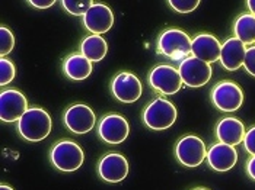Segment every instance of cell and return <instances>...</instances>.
I'll return each mask as SVG.
<instances>
[{"label":"cell","mask_w":255,"mask_h":190,"mask_svg":"<svg viewBox=\"0 0 255 190\" xmlns=\"http://www.w3.org/2000/svg\"><path fill=\"white\" fill-rule=\"evenodd\" d=\"M51 118L41 108H31L18 121V131L20 136L31 142L45 139L51 132Z\"/></svg>","instance_id":"6da1fadb"},{"label":"cell","mask_w":255,"mask_h":190,"mask_svg":"<svg viewBox=\"0 0 255 190\" xmlns=\"http://www.w3.org/2000/svg\"><path fill=\"white\" fill-rule=\"evenodd\" d=\"M159 51L174 61H184L193 54V39L181 29H166L157 41Z\"/></svg>","instance_id":"7a4b0ae2"},{"label":"cell","mask_w":255,"mask_h":190,"mask_svg":"<svg viewBox=\"0 0 255 190\" xmlns=\"http://www.w3.org/2000/svg\"><path fill=\"white\" fill-rule=\"evenodd\" d=\"M177 116V108L172 102L163 97H156L146 106L143 112V122L153 131H163L175 124Z\"/></svg>","instance_id":"3957f363"},{"label":"cell","mask_w":255,"mask_h":190,"mask_svg":"<svg viewBox=\"0 0 255 190\" xmlns=\"http://www.w3.org/2000/svg\"><path fill=\"white\" fill-rule=\"evenodd\" d=\"M53 166L60 171H75L83 164L85 155L79 144L73 141H60L50 152Z\"/></svg>","instance_id":"277c9868"},{"label":"cell","mask_w":255,"mask_h":190,"mask_svg":"<svg viewBox=\"0 0 255 190\" xmlns=\"http://www.w3.org/2000/svg\"><path fill=\"white\" fill-rule=\"evenodd\" d=\"M178 71L181 74L182 83L188 87H193V89L206 86L210 81L212 73H213L212 65L209 63L201 61L194 56L181 61Z\"/></svg>","instance_id":"5b68a950"},{"label":"cell","mask_w":255,"mask_h":190,"mask_svg":"<svg viewBox=\"0 0 255 190\" xmlns=\"http://www.w3.org/2000/svg\"><path fill=\"white\" fill-rule=\"evenodd\" d=\"M178 161L185 167H198L207 157L204 141L197 135H185L175 145Z\"/></svg>","instance_id":"8992f818"},{"label":"cell","mask_w":255,"mask_h":190,"mask_svg":"<svg viewBox=\"0 0 255 190\" xmlns=\"http://www.w3.org/2000/svg\"><path fill=\"white\" fill-rule=\"evenodd\" d=\"M212 102L222 112H235L244 103V92L234 81H220L212 90Z\"/></svg>","instance_id":"52a82bcc"},{"label":"cell","mask_w":255,"mask_h":190,"mask_svg":"<svg viewBox=\"0 0 255 190\" xmlns=\"http://www.w3.org/2000/svg\"><path fill=\"white\" fill-rule=\"evenodd\" d=\"M149 84L162 95H175L182 87V78L177 68L168 64L156 65L149 74Z\"/></svg>","instance_id":"ba28073f"},{"label":"cell","mask_w":255,"mask_h":190,"mask_svg":"<svg viewBox=\"0 0 255 190\" xmlns=\"http://www.w3.org/2000/svg\"><path fill=\"white\" fill-rule=\"evenodd\" d=\"M64 125L73 133L83 135L92 131L97 122V116L88 105H73L64 112Z\"/></svg>","instance_id":"9c48e42d"},{"label":"cell","mask_w":255,"mask_h":190,"mask_svg":"<svg viewBox=\"0 0 255 190\" xmlns=\"http://www.w3.org/2000/svg\"><path fill=\"white\" fill-rule=\"evenodd\" d=\"M130 127L124 116L117 114H110L101 119L98 125V135L107 144L117 145L126 141L128 136Z\"/></svg>","instance_id":"30bf717a"},{"label":"cell","mask_w":255,"mask_h":190,"mask_svg":"<svg viewBox=\"0 0 255 190\" xmlns=\"http://www.w3.org/2000/svg\"><path fill=\"white\" fill-rule=\"evenodd\" d=\"M28 111L26 97L16 89H6L0 95V118L3 122H16Z\"/></svg>","instance_id":"8fae6325"},{"label":"cell","mask_w":255,"mask_h":190,"mask_svg":"<svg viewBox=\"0 0 255 190\" xmlns=\"http://www.w3.org/2000/svg\"><path fill=\"white\" fill-rule=\"evenodd\" d=\"M111 89H113L114 97L123 103L136 102L137 99H140L141 92H143L140 80L134 74L127 73V71H123L114 77Z\"/></svg>","instance_id":"7c38bea8"},{"label":"cell","mask_w":255,"mask_h":190,"mask_svg":"<svg viewBox=\"0 0 255 190\" xmlns=\"http://www.w3.org/2000/svg\"><path fill=\"white\" fill-rule=\"evenodd\" d=\"M98 173L102 180L108 183H118L127 177L128 163L124 155L118 152H110L99 161Z\"/></svg>","instance_id":"4fadbf2b"},{"label":"cell","mask_w":255,"mask_h":190,"mask_svg":"<svg viewBox=\"0 0 255 190\" xmlns=\"http://www.w3.org/2000/svg\"><path fill=\"white\" fill-rule=\"evenodd\" d=\"M83 25L94 35L105 34L114 25V13L107 4L95 3L83 16Z\"/></svg>","instance_id":"5bb4252c"},{"label":"cell","mask_w":255,"mask_h":190,"mask_svg":"<svg viewBox=\"0 0 255 190\" xmlns=\"http://www.w3.org/2000/svg\"><path fill=\"white\" fill-rule=\"evenodd\" d=\"M207 164L216 171L231 170L238 161V152L235 147L226 145L223 142H217L210 147L207 151Z\"/></svg>","instance_id":"9a60e30c"},{"label":"cell","mask_w":255,"mask_h":190,"mask_svg":"<svg viewBox=\"0 0 255 190\" xmlns=\"http://www.w3.org/2000/svg\"><path fill=\"white\" fill-rule=\"evenodd\" d=\"M247 56V48L245 44L238 38L226 39L222 44V53H220V63L222 65L229 70V71H235L238 68H241L244 65Z\"/></svg>","instance_id":"2e32d148"},{"label":"cell","mask_w":255,"mask_h":190,"mask_svg":"<svg viewBox=\"0 0 255 190\" xmlns=\"http://www.w3.org/2000/svg\"><path fill=\"white\" fill-rule=\"evenodd\" d=\"M222 44L210 34H200L193 39V56L209 64L220 60Z\"/></svg>","instance_id":"e0dca14e"},{"label":"cell","mask_w":255,"mask_h":190,"mask_svg":"<svg viewBox=\"0 0 255 190\" xmlns=\"http://www.w3.org/2000/svg\"><path fill=\"white\" fill-rule=\"evenodd\" d=\"M245 127L244 124L236 119V118H223L216 128V136L219 138V142H223L226 145L235 147L241 144L245 138Z\"/></svg>","instance_id":"ac0fdd59"},{"label":"cell","mask_w":255,"mask_h":190,"mask_svg":"<svg viewBox=\"0 0 255 190\" xmlns=\"http://www.w3.org/2000/svg\"><path fill=\"white\" fill-rule=\"evenodd\" d=\"M63 70L66 76L72 80H85L92 73V63L82 54H72L66 58Z\"/></svg>","instance_id":"d6986e66"},{"label":"cell","mask_w":255,"mask_h":190,"mask_svg":"<svg viewBox=\"0 0 255 190\" xmlns=\"http://www.w3.org/2000/svg\"><path fill=\"white\" fill-rule=\"evenodd\" d=\"M108 45L101 35H89L80 44V54L86 57L91 63H98L107 56Z\"/></svg>","instance_id":"ffe728a7"},{"label":"cell","mask_w":255,"mask_h":190,"mask_svg":"<svg viewBox=\"0 0 255 190\" xmlns=\"http://www.w3.org/2000/svg\"><path fill=\"white\" fill-rule=\"evenodd\" d=\"M235 38L242 41L245 45L255 42V16L253 13H244L235 20L234 25Z\"/></svg>","instance_id":"44dd1931"},{"label":"cell","mask_w":255,"mask_h":190,"mask_svg":"<svg viewBox=\"0 0 255 190\" xmlns=\"http://www.w3.org/2000/svg\"><path fill=\"white\" fill-rule=\"evenodd\" d=\"M63 7L70 13V15H75V16H85L88 13V10L95 4L92 0H63L61 1Z\"/></svg>","instance_id":"7402d4cb"},{"label":"cell","mask_w":255,"mask_h":190,"mask_svg":"<svg viewBox=\"0 0 255 190\" xmlns=\"http://www.w3.org/2000/svg\"><path fill=\"white\" fill-rule=\"evenodd\" d=\"M0 41H1L0 42V56L1 58H4L15 47V37L7 28L1 26L0 28Z\"/></svg>","instance_id":"603a6c76"},{"label":"cell","mask_w":255,"mask_h":190,"mask_svg":"<svg viewBox=\"0 0 255 190\" xmlns=\"http://www.w3.org/2000/svg\"><path fill=\"white\" fill-rule=\"evenodd\" d=\"M16 74V70H15V65L12 61L6 60V58H1L0 60V84L1 86H7Z\"/></svg>","instance_id":"cb8c5ba5"},{"label":"cell","mask_w":255,"mask_h":190,"mask_svg":"<svg viewBox=\"0 0 255 190\" xmlns=\"http://www.w3.org/2000/svg\"><path fill=\"white\" fill-rule=\"evenodd\" d=\"M200 4L198 0H169V6L178 13H190Z\"/></svg>","instance_id":"d4e9b609"},{"label":"cell","mask_w":255,"mask_h":190,"mask_svg":"<svg viewBox=\"0 0 255 190\" xmlns=\"http://www.w3.org/2000/svg\"><path fill=\"white\" fill-rule=\"evenodd\" d=\"M244 68L248 74L255 77V47H251L247 50V56L244 61Z\"/></svg>","instance_id":"484cf974"},{"label":"cell","mask_w":255,"mask_h":190,"mask_svg":"<svg viewBox=\"0 0 255 190\" xmlns=\"http://www.w3.org/2000/svg\"><path fill=\"white\" fill-rule=\"evenodd\" d=\"M244 147L253 157H255V127H253L244 138Z\"/></svg>","instance_id":"4316f807"},{"label":"cell","mask_w":255,"mask_h":190,"mask_svg":"<svg viewBox=\"0 0 255 190\" xmlns=\"http://www.w3.org/2000/svg\"><path fill=\"white\" fill-rule=\"evenodd\" d=\"M56 1L54 0H29V4H32L34 7H38V9H47V7H51Z\"/></svg>","instance_id":"83f0119b"},{"label":"cell","mask_w":255,"mask_h":190,"mask_svg":"<svg viewBox=\"0 0 255 190\" xmlns=\"http://www.w3.org/2000/svg\"><path fill=\"white\" fill-rule=\"evenodd\" d=\"M247 173H248V176L253 180H255V157L248 160V163H247Z\"/></svg>","instance_id":"f1b7e54d"},{"label":"cell","mask_w":255,"mask_h":190,"mask_svg":"<svg viewBox=\"0 0 255 190\" xmlns=\"http://www.w3.org/2000/svg\"><path fill=\"white\" fill-rule=\"evenodd\" d=\"M248 7H250V10H251V13L255 16V0H248Z\"/></svg>","instance_id":"f546056e"},{"label":"cell","mask_w":255,"mask_h":190,"mask_svg":"<svg viewBox=\"0 0 255 190\" xmlns=\"http://www.w3.org/2000/svg\"><path fill=\"white\" fill-rule=\"evenodd\" d=\"M0 190H13L10 186H7V185H1L0 186Z\"/></svg>","instance_id":"4dcf8cb0"},{"label":"cell","mask_w":255,"mask_h":190,"mask_svg":"<svg viewBox=\"0 0 255 190\" xmlns=\"http://www.w3.org/2000/svg\"><path fill=\"white\" fill-rule=\"evenodd\" d=\"M194 190H209V189H204V188H200V189H194Z\"/></svg>","instance_id":"1f68e13d"}]
</instances>
